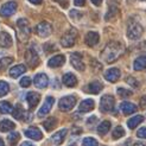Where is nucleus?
Listing matches in <instances>:
<instances>
[{
  "instance_id": "nucleus-1",
  "label": "nucleus",
  "mask_w": 146,
  "mask_h": 146,
  "mask_svg": "<svg viewBox=\"0 0 146 146\" xmlns=\"http://www.w3.org/2000/svg\"><path fill=\"white\" fill-rule=\"evenodd\" d=\"M123 51H125V49H123L121 43L111 42L101 52V60L106 63H113L123 54Z\"/></svg>"
},
{
  "instance_id": "nucleus-2",
  "label": "nucleus",
  "mask_w": 146,
  "mask_h": 146,
  "mask_svg": "<svg viewBox=\"0 0 146 146\" xmlns=\"http://www.w3.org/2000/svg\"><path fill=\"white\" fill-rule=\"evenodd\" d=\"M143 32H144V29L137 20H134V19L129 20L128 26H127V37L129 39H132V40L139 39L141 37Z\"/></svg>"
},
{
  "instance_id": "nucleus-3",
  "label": "nucleus",
  "mask_w": 146,
  "mask_h": 146,
  "mask_svg": "<svg viewBox=\"0 0 146 146\" xmlns=\"http://www.w3.org/2000/svg\"><path fill=\"white\" fill-rule=\"evenodd\" d=\"M17 27H18V37L21 42H25L31 33V29L29 25V20L25 18H20L17 21Z\"/></svg>"
},
{
  "instance_id": "nucleus-4",
  "label": "nucleus",
  "mask_w": 146,
  "mask_h": 146,
  "mask_svg": "<svg viewBox=\"0 0 146 146\" xmlns=\"http://www.w3.org/2000/svg\"><path fill=\"white\" fill-rule=\"evenodd\" d=\"M77 39V31L75 29H70L69 31H67L61 38V44L64 48H71L75 45Z\"/></svg>"
},
{
  "instance_id": "nucleus-5",
  "label": "nucleus",
  "mask_w": 146,
  "mask_h": 146,
  "mask_svg": "<svg viewBox=\"0 0 146 146\" xmlns=\"http://www.w3.org/2000/svg\"><path fill=\"white\" fill-rule=\"evenodd\" d=\"M75 105H76V98L74 95L64 96V98H62L60 100V102H58V107H60V109H61V111H63V112L71 111Z\"/></svg>"
},
{
  "instance_id": "nucleus-6",
  "label": "nucleus",
  "mask_w": 146,
  "mask_h": 146,
  "mask_svg": "<svg viewBox=\"0 0 146 146\" xmlns=\"http://www.w3.org/2000/svg\"><path fill=\"white\" fill-rule=\"evenodd\" d=\"M114 104H115V100L112 95H108V94L107 95H104L100 101V111L104 113L111 112L114 108Z\"/></svg>"
},
{
  "instance_id": "nucleus-7",
  "label": "nucleus",
  "mask_w": 146,
  "mask_h": 146,
  "mask_svg": "<svg viewBox=\"0 0 146 146\" xmlns=\"http://www.w3.org/2000/svg\"><path fill=\"white\" fill-rule=\"evenodd\" d=\"M25 60H26V63L30 65L31 68L38 67V64H39V56L37 54V51H35L33 48H30V49L26 51Z\"/></svg>"
},
{
  "instance_id": "nucleus-8",
  "label": "nucleus",
  "mask_w": 146,
  "mask_h": 146,
  "mask_svg": "<svg viewBox=\"0 0 146 146\" xmlns=\"http://www.w3.org/2000/svg\"><path fill=\"white\" fill-rule=\"evenodd\" d=\"M52 32V26H51L48 21H42L37 26H36V33L42 38H46Z\"/></svg>"
},
{
  "instance_id": "nucleus-9",
  "label": "nucleus",
  "mask_w": 146,
  "mask_h": 146,
  "mask_svg": "<svg viewBox=\"0 0 146 146\" xmlns=\"http://www.w3.org/2000/svg\"><path fill=\"white\" fill-rule=\"evenodd\" d=\"M70 63L78 71H83L86 69V65L82 61V55L80 52H74L70 55Z\"/></svg>"
},
{
  "instance_id": "nucleus-10",
  "label": "nucleus",
  "mask_w": 146,
  "mask_h": 146,
  "mask_svg": "<svg viewBox=\"0 0 146 146\" xmlns=\"http://www.w3.org/2000/svg\"><path fill=\"white\" fill-rule=\"evenodd\" d=\"M17 10V3L14 1H9L6 3L1 6V9H0V16L3 17H11L12 14L16 12Z\"/></svg>"
},
{
  "instance_id": "nucleus-11",
  "label": "nucleus",
  "mask_w": 146,
  "mask_h": 146,
  "mask_svg": "<svg viewBox=\"0 0 146 146\" xmlns=\"http://www.w3.org/2000/svg\"><path fill=\"white\" fill-rule=\"evenodd\" d=\"M54 102H55V99H54L52 96H48V98L45 99L44 105H43V106L40 107V109L38 111V116H39V118L46 115V114L51 111V108H52V106H54Z\"/></svg>"
},
{
  "instance_id": "nucleus-12",
  "label": "nucleus",
  "mask_w": 146,
  "mask_h": 146,
  "mask_svg": "<svg viewBox=\"0 0 146 146\" xmlns=\"http://www.w3.org/2000/svg\"><path fill=\"white\" fill-rule=\"evenodd\" d=\"M35 86L37 87V88L39 89H43L45 88V87H48L49 84V78L45 74H43V72H40V74H37L35 76Z\"/></svg>"
},
{
  "instance_id": "nucleus-13",
  "label": "nucleus",
  "mask_w": 146,
  "mask_h": 146,
  "mask_svg": "<svg viewBox=\"0 0 146 146\" xmlns=\"http://www.w3.org/2000/svg\"><path fill=\"white\" fill-rule=\"evenodd\" d=\"M105 78L109 82H116L120 78V70L118 68H111L105 72Z\"/></svg>"
},
{
  "instance_id": "nucleus-14",
  "label": "nucleus",
  "mask_w": 146,
  "mask_h": 146,
  "mask_svg": "<svg viewBox=\"0 0 146 146\" xmlns=\"http://www.w3.org/2000/svg\"><path fill=\"white\" fill-rule=\"evenodd\" d=\"M64 61H65L64 55H56L49 60L48 65L50 68H60L64 64Z\"/></svg>"
},
{
  "instance_id": "nucleus-15",
  "label": "nucleus",
  "mask_w": 146,
  "mask_h": 146,
  "mask_svg": "<svg viewBox=\"0 0 146 146\" xmlns=\"http://www.w3.org/2000/svg\"><path fill=\"white\" fill-rule=\"evenodd\" d=\"M94 107H95V102H94V100L86 99V100H83L81 102V104H80L78 109H80V112L81 113H88V112L93 111Z\"/></svg>"
},
{
  "instance_id": "nucleus-16",
  "label": "nucleus",
  "mask_w": 146,
  "mask_h": 146,
  "mask_svg": "<svg viewBox=\"0 0 146 146\" xmlns=\"http://www.w3.org/2000/svg\"><path fill=\"white\" fill-rule=\"evenodd\" d=\"M25 135L27 138H30L32 140H40L43 138V134L40 132V129L37 127H30L25 131Z\"/></svg>"
},
{
  "instance_id": "nucleus-17",
  "label": "nucleus",
  "mask_w": 146,
  "mask_h": 146,
  "mask_svg": "<svg viewBox=\"0 0 146 146\" xmlns=\"http://www.w3.org/2000/svg\"><path fill=\"white\" fill-rule=\"evenodd\" d=\"M39 100H40V95H39L38 93H35V92L27 93V95H26V101H27V104H29V107H30L31 109L35 108L36 106L38 105Z\"/></svg>"
},
{
  "instance_id": "nucleus-18",
  "label": "nucleus",
  "mask_w": 146,
  "mask_h": 146,
  "mask_svg": "<svg viewBox=\"0 0 146 146\" xmlns=\"http://www.w3.org/2000/svg\"><path fill=\"white\" fill-rule=\"evenodd\" d=\"M86 44L89 45V46H95L99 40H100V36L98 32H94V31H90L86 35Z\"/></svg>"
},
{
  "instance_id": "nucleus-19",
  "label": "nucleus",
  "mask_w": 146,
  "mask_h": 146,
  "mask_svg": "<svg viewBox=\"0 0 146 146\" xmlns=\"http://www.w3.org/2000/svg\"><path fill=\"white\" fill-rule=\"evenodd\" d=\"M120 109L125 115H129V114H133L134 112H137V106L134 104H132V102L123 101L120 105Z\"/></svg>"
},
{
  "instance_id": "nucleus-20",
  "label": "nucleus",
  "mask_w": 146,
  "mask_h": 146,
  "mask_svg": "<svg viewBox=\"0 0 146 146\" xmlns=\"http://www.w3.org/2000/svg\"><path fill=\"white\" fill-rule=\"evenodd\" d=\"M62 81H63L64 86L69 87V88H71V87H75L77 84V78H76L75 75H72L71 72H67V74L63 76Z\"/></svg>"
},
{
  "instance_id": "nucleus-21",
  "label": "nucleus",
  "mask_w": 146,
  "mask_h": 146,
  "mask_svg": "<svg viewBox=\"0 0 146 146\" xmlns=\"http://www.w3.org/2000/svg\"><path fill=\"white\" fill-rule=\"evenodd\" d=\"M67 133H68V129L63 128V129H61V131H58V132H56V133L52 135V138H51V140L54 141L55 145H61V144L63 143V140H64L65 135H67Z\"/></svg>"
},
{
  "instance_id": "nucleus-22",
  "label": "nucleus",
  "mask_w": 146,
  "mask_h": 146,
  "mask_svg": "<svg viewBox=\"0 0 146 146\" xmlns=\"http://www.w3.org/2000/svg\"><path fill=\"white\" fill-rule=\"evenodd\" d=\"M133 68L137 71L144 70L146 68V54H144V55H141V56H139L137 58V60L134 61V63H133Z\"/></svg>"
},
{
  "instance_id": "nucleus-23",
  "label": "nucleus",
  "mask_w": 146,
  "mask_h": 146,
  "mask_svg": "<svg viewBox=\"0 0 146 146\" xmlns=\"http://www.w3.org/2000/svg\"><path fill=\"white\" fill-rule=\"evenodd\" d=\"M12 45V37L7 32H0V46L10 48Z\"/></svg>"
},
{
  "instance_id": "nucleus-24",
  "label": "nucleus",
  "mask_w": 146,
  "mask_h": 146,
  "mask_svg": "<svg viewBox=\"0 0 146 146\" xmlns=\"http://www.w3.org/2000/svg\"><path fill=\"white\" fill-rule=\"evenodd\" d=\"M26 68H25V65L24 64H18L16 65V67H13L11 70H10V76L12 78H17L19 77L20 75H23L24 72H25Z\"/></svg>"
},
{
  "instance_id": "nucleus-25",
  "label": "nucleus",
  "mask_w": 146,
  "mask_h": 146,
  "mask_svg": "<svg viewBox=\"0 0 146 146\" xmlns=\"http://www.w3.org/2000/svg\"><path fill=\"white\" fill-rule=\"evenodd\" d=\"M102 88H104V86H102L101 82L93 81L88 84V88L87 89H88V93H90V94H99L102 90Z\"/></svg>"
},
{
  "instance_id": "nucleus-26",
  "label": "nucleus",
  "mask_w": 146,
  "mask_h": 146,
  "mask_svg": "<svg viewBox=\"0 0 146 146\" xmlns=\"http://www.w3.org/2000/svg\"><path fill=\"white\" fill-rule=\"evenodd\" d=\"M14 127H16L14 122L9 119H4L0 122V131H1V132H9V131L14 129Z\"/></svg>"
},
{
  "instance_id": "nucleus-27",
  "label": "nucleus",
  "mask_w": 146,
  "mask_h": 146,
  "mask_svg": "<svg viewBox=\"0 0 146 146\" xmlns=\"http://www.w3.org/2000/svg\"><path fill=\"white\" fill-rule=\"evenodd\" d=\"M144 121V116L143 115H135L133 118H131L128 121H127V126L131 128V129H134L139 123H141Z\"/></svg>"
},
{
  "instance_id": "nucleus-28",
  "label": "nucleus",
  "mask_w": 146,
  "mask_h": 146,
  "mask_svg": "<svg viewBox=\"0 0 146 146\" xmlns=\"http://www.w3.org/2000/svg\"><path fill=\"white\" fill-rule=\"evenodd\" d=\"M12 114H13V118L17 119V120H23L25 118V111L20 105H17L16 107H14Z\"/></svg>"
},
{
  "instance_id": "nucleus-29",
  "label": "nucleus",
  "mask_w": 146,
  "mask_h": 146,
  "mask_svg": "<svg viewBox=\"0 0 146 146\" xmlns=\"http://www.w3.org/2000/svg\"><path fill=\"white\" fill-rule=\"evenodd\" d=\"M109 129H111V122H109L108 120H105L98 126V133L100 135H105V134L108 133Z\"/></svg>"
},
{
  "instance_id": "nucleus-30",
  "label": "nucleus",
  "mask_w": 146,
  "mask_h": 146,
  "mask_svg": "<svg viewBox=\"0 0 146 146\" xmlns=\"http://www.w3.org/2000/svg\"><path fill=\"white\" fill-rule=\"evenodd\" d=\"M43 126H44V128L48 131V132L52 131V129L57 126V120H56V118H49V119H46L44 122H43Z\"/></svg>"
},
{
  "instance_id": "nucleus-31",
  "label": "nucleus",
  "mask_w": 146,
  "mask_h": 146,
  "mask_svg": "<svg viewBox=\"0 0 146 146\" xmlns=\"http://www.w3.org/2000/svg\"><path fill=\"white\" fill-rule=\"evenodd\" d=\"M13 112L12 106L10 102L7 101H0V113L1 114H7V113H11Z\"/></svg>"
},
{
  "instance_id": "nucleus-32",
  "label": "nucleus",
  "mask_w": 146,
  "mask_h": 146,
  "mask_svg": "<svg viewBox=\"0 0 146 146\" xmlns=\"http://www.w3.org/2000/svg\"><path fill=\"white\" fill-rule=\"evenodd\" d=\"M116 14H119L118 7H116V6H111V7H109V11H108L107 14H106L105 19H106V20H111L112 18L116 17Z\"/></svg>"
},
{
  "instance_id": "nucleus-33",
  "label": "nucleus",
  "mask_w": 146,
  "mask_h": 146,
  "mask_svg": "<svg viewBox=\"0 0 146 146\" xmlns=\"http://www.w3.org/2000/svg\"><path fill=\"white\" fill-rule=\"evenodd\" d=\"M13 63V58L12 57H4L0 60V70H6V68Z\"/></svg>"
},
{
  "instance_id": "nucleus-34",
  "label": "nucleus",
  "mask_w": 146,
  "mask_h": 146,
  "mask_svg": "<svg viewBox=\"0 0 146 146\" xmlns=\"http://www.w3.org/2000/svg\"><path fill=\"white\" fill-rule=\"evenodd\" d=\"M112 135H113L114 139H120L121 137L125 135V129H123L121 126H116L114 128V131H113V134Z\"/></svg>"
},
{
  "instance_id": "nucleus-35",
  "label": "nucleus",
  "mask_w": 146,
  "mask_h": 146,
  "mask_svg": "<svg viewBox=\"0 0 146 146\" xmlns=\"http://www.w3.org/2000/svg\"><path fill=\"white\" fill-rule=\"evenodd\" d=\"M10 92V86L5 81H0V98L5 96L7 93Z\"/></svg>"
},
{
  "instance_id": "nucleus-36",
  "label": "nucleus",
  "mask_w": 146,
  "mask_h": 146,
  "mask_svg": "<svg viewBox=\"0 0 146 146\" xmlns=\"http://www.w3.org/2000/svg\"><path fill=\"white\" fill-rule=\"evenodd\" d=\"M82 146H99V143L96 139H94V138L87 137L82 141Z\"/></svg>"
},
{
  "instance_id": "nucleus-37",
  "label": "nucleus",
  "mask_w": 146,
  "mask_h": 146,
  "mask_svg": "<svg viewBox=\"0 0 146 146\" xmlns=\"http://www.w3.org/2000/svg\"><path fill=\"white\" fill-rule=\"evenodd\" d=\"M19 138H20V135H19V133L18 132H12L10 135H9V143L11 144V145H14L18 140H19Z\"/></svg>"
},
{
  "instance_id": "nucleus-38",
  "label": "nucleus",
  "mask_w": 146,
  "mask_h": 146,
  "mask_svg": "<svg viewBox=\"0 0 146 146\" xmlns=\"http://www.w3.org/2000/svg\"><path fill=\"white\" fill-rule=\"evenodd\" d=\"M118 94L121 98H128V96L132 95V92L128 90V89H125V88H118Z\"/></svg>"
},
{
  "instance_id": "nucleus-39",
  "label": "nucleus",
  "mask_w": 146,
  "mask_h": 146,
  "mask_svg": "<svg viewBox=\"0 0 146 146\" xmlns=\"http://www.w3.org/2000/svg\"><path fill=\"white\" fill-rule=\"evenodd\" d=\"M31 86V78L30 77H23L20 80V87H23V88H27V87H30Z\"/></svg>"
},
{
  "instance_id": "nucleus-40",
  "label": "nucleus",
  "mask_w": 146,
  "mask_h": 146,
  "mask_svg": "<svg viewBox=\"0 0 146 146\" xmlns=\"http://www.w3.org/2000/svg\"><path fill=\"white\" fill-rule=\"evenodd\" d=\"M137 135L139 137V138H143V139H146V127H141L137 132Z\"/></svg>"
},
{
  "instance_id": "nucleus-41",
  "label": "nucleus",
  "mask_w": 146,
  "mask_h": 146,
  "mask_svg": "<svg viewBox=\"0 0 146 146\" xmlns=\"http://www.w3.org/2000/svg\"><path fill=\"white\" fill-rule=\"evenodd\" d=\"M127 83L128 84H131V86H132V87H135V88H137V87L138 86H139V83H138L137 82V80L135 78H133V77H127Z\"/></svg>"
},
{
  "instance_id": "nucleus-42",
  "label": "nucleus",
  "mask_w": 146,
  "mask_h": 146,
  "mask_svg": "<svg viewBox=\"0 0 146 146\" xmlns=\"http://www.w3.org/2000/svg\"><path fill=\"white\" fill-rule=\"evenodd\" d=\"M70 16H71V18H74V19H78V18L82 17V14L80 12H77V11H75V10H72L70 12Z\"/></svg>"
},
{
  "instance_id": "nucleus-43",
  "label": "nucleus",
  "mask_w": 146,
  "mask_h": 146,
  "mask_svg": "<svg viewBox=\"0 0 146 146\" xmlns=\"http://www.w3.org/2000/svg\"><path fill=\"white\" fill-rule=\"evenodd\" d=\"M140 107H141L143 109H145V108H146V95H145V96H143V98L140 99Z\"/></svg>"
},
{
  "instance_id": "nucleus-44",
  "label": "nucleus",
  "mask_w": 146,
  "mask_h": 146,
  "mask_svg": "<svg viewBox=\"0 0 146 146\" xmlns=\"http://www.w3.org/2000/svg\"><path fill=\"white\" fill-rule=\"evenodd\" d=\"M75 6H83L86 4V0H74Z\"/></svg>"
},
{
  "instance_id": "nucleus-45",
  "label": "nucleus",
  "mask_w": 146,
  "mask_h": 146,
  "mask_svg": "<svg viewBox=\"0 0 146 146\" xmlns=\"http://www.w3.org/2000/svg\"><path fill=\"white\" fill-rule=\"evenodd\" d=\"M92 3L95 5V6H100L102 4V0H92Z\"/></svg>"
},
{
  "instance_id": "nucleus-46",
  "label": "nucleus",
  "mask_w": 146,
  "mask_h": 146,
  "mask_svg": "<svg viewBox=\"0 0 146 146\" xmlns=\"http://www.w3.org/2000/svg\"><path fill=\"white\" fill-rule=\"evenodd\" d=\"M29 1L32 3V4H35V5H39V4H42L43 0H29Z\"/></svg>"
},
{
  "instance_id": "nucleus-47",
  "label": "nucleus",
  "mask_w": 146,
  "mask_h": 146,
  "mask_svg": "<svg viewBox=\"0 0 146 146\" xmlns=\"http://www.w3.org/2000/svg\"><path fill=\"white\" fill-rule=\"evenodd\" d=\"M20 146H33V145H32V144H31L30 141H24V143L21 144Z\"/></svg>"
},
{
  "instance_id": "nucleus-48",
  "label": "nucleus",
  "mask_w": 146,
  "mask_h": 146,
  "mask_svg": "<svg viewBox=\"0 0 146 146\" xmlns=\"http://www.w3.org/2000/svg\"><path fill=\"white\" fill-rule=\"evenodd\" d=\"M96 120V116H93V118H89L88 119V123H92V122H94Z\"/></svg>"
},
{
  "instance_id": "nucleus-49",
  "label": "nucleus",
  "mask_w": 146,
  "mask_h": 146,
  "mask_svg": "<svg viewBox=\"0 0 146 146\" xmlns=\"http://www.w3.org/2000/svg\"><path fill=\"white\" fill-rule=\"evenodd\" d=\"M132 146H146L144 143H135V144H133Z\"/></svg>"
},
{
  "instance_id": "nucleus-50",
  "label": "nucleus",
  "mask_w": 146,
  "mask_h": 146,
  "mask_svg": "<svg viewBox=\"0 0 146 146\" xmlns=\"http://www.w3.org/2000/svg\"><path fill=\"white\" fill-rule=\"evenodd\" d=\"M128 3H135V1H146V0H127Z\"/></svg>"
},
{
  "instance_id": "nucleus-51",
  "label": "nucleus",
  "mask_w": 146,
  "mask_h": 146,
  "mask_svg": "<svg viewBox=\"0 0 146 146\" xmlns=\"http://www.w3.org/2000/svg\"><path fill=\"white\" fill-rule=\"evenodd\" d=\"M0 146H5V144H4V140L0 138Z\"/></svg>"
},
{
  "instance_id": "nucleus-52",
  "label": "nucleus",
  "mask_w": 146,
  "mask_h": 146,
  "mask_svg": "<svg viewBox=\"0 0 146 146\" xmlns=\"http://www.w3.org/2000/svg\"><path fill=\"white\" fill-rule=\"evenodd\" d=\"M69 146H75V145H69Z\"/></svg>"
}]
</instances>
